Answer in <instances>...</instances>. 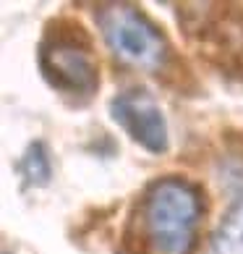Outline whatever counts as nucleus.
<instances>
[{"instance_id":"nucleus-4","label":"nucleus","mask_w":243,"mask_h":254,"mask_svg":"<svg viewBox=\"0 0 243 254\" xmlns=\"http://www.w3.org/2000/svg\"><path fill=\"white\" fill-rule=\"evenodd\" d=\"M110 116L146 152L162 155L167 144H170V134H167V121L162 116V108L154 100V95H149L146 89L120 92L118 97L110 100Z\"/></svg>"},{"instance_id":"nucleus-2","label":"nucleus","mask_w":243,"mask_h":254,"mask_svg":"<svg viewBox=\"0 0 243 254\" xmlns=\"http://www.w3.org/2000/svg\"><path fill=\"white\" fill-rule=\"evenodd\" d=\"M37 63L45 81L63 97L89 100L99 89V68L92 53V40L81 24L52 21L45 32Z\"/></svg>"},{"instance_id":"nucleus-5","label":"nucleus","mask_w":243,"mask_h":254,"mask_svg":"<svg viewBox=\"0 0 243 254\" xmlns=\"http://www.w3.org/2000/svg\"><path fill=\"white\" fill-rule=\"evenodd\" d=\"M207 254H243V202L222 215L207 244Z\"/></svg>"},{"instance_id":"nucleus-3","label":"nucleus","mask_w":243,"mask_h":254,"mask_svg":"<svg viewBox=\"0 0 243 254\" xmlns=\"http://www.w3.org/2000/svg\"><path fill=\"white\" fill-rule=\"evenodd\" d=\"M97 26L115 58L142 71H160L167 63V40L144 11L126 3L97 8Z\"/></svg>"},{"instance_id":"nucleus-6","label":"nucleus","mask_w":243,"mask_h":254,"mask_svg":"<svg viewBox=\"0 0 243 254\" xmlns=\"http://www.w3.org/2000/svg\"><path fill=\"white\" fill-rule=\"evenodd\" d=\"M21 173H24V178H26V184H32V186L50 184L52 165H50L48 147H45L42 142L29 144V149L24 152V157H21Z\"/></svg>"},{"instance_id":"nucleus-1","label":"nucleus","mask_w":243,"mask_h":254,"mask_svg":"<svg viewBox=\"0 0 243 254\" xmlns=\"http://www.w3.org/2000/svg\"><path fill=\"white\" fill-rule=\"evenodd\" d=\"M204 212L199 186L165 176L146 186L139 202V233L146 254H191Z\"/></svg>"}]
</instances>
